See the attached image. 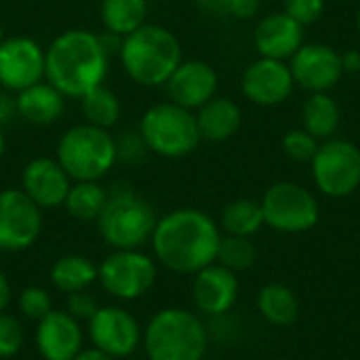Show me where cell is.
I'll list each match as a JSON object with an SVG mask.
<instances>
[{
  "label": "cell",
  "instance_id": "cell-34",
  "mask_svg": "<svg viewBox=\"0 0 360 360\" xmlns=\"http://www.w3.org/2000/svg\"><path fill=\"white\" fill-rule=\"evenodd\" d=\"M196 4L211 15H230L236 19L255 17L262 0H196Z\"/></svg>",
  "mask_w": 360,
  "mask_h": 360
},
{
  "label": "cell",
  "instance_id": "cell-23",
  "mask_svg": "<svg viewBox=\"0 0 360 360\" xmlns=\"http://www.w3.org/2000/svg\"><path fill=\"white\" fill-rule=\"evenodd\" d=\"M97 274H99V268L91 257L70 253V255H61L59 259H55V264L51 266L49 278H51V285L59 293L70 295V293L86 291L89 287H93L97 283Z\"/></svg>",
  "mask_w": 360,
  "mask_h": 360
},
{
  "label": "cell",
  "instance_id": "cell-18",
  "mask_svg": "<svg viewBox=\"0 0 360 360\" xmlns=\"http://www.w3.org/2000/svg\"><path fill=\"white\" fill-rule=\"evenodd\" d=\"M72 188V179L65 169L51 156L32 158L21 171V190L44 211L59 209Z\"/></svg>",
  "mask_w": 360,
  "mask_h": 360
},
{
  "label": "cell",
  "instance_id": "cell-8",
  "mask_svg": "<svg viewBox=\"0 0 360 360\" xmlns=\"http://www.w3.org/2000/svg\"><path fill=\"white\" fill-rule=\"evenodd\" d=\"M97 283L118 302H135L152 291L158 278V264L141 249H116L97 264Z\"/></svg>",
  "mask_w": 360,
  "mask_h": 360
},
{
  "label": "cell",
  "instance_id": "cell-19",
  "mask_svg": "<svg viewBox=\"0 0 360 360\" xmlns=\"http://www.w3.org/2000/svg\"><path fill=\"white\" fill-rule=\"evenodd\" d=\"M192 276V300L198 312L207 316H224L234 308L240 289L236 272L215 262Z\"/></svg>",
  "mask_w": 360,
  "mask_h": 360
},
{
  "label": "cell",
  "instance_id": "cell-12",
  "mask_svg": "<svg viewBox=\"0 0 360 360\" xmlns=\"http://www.w3.org/2000/svg\"><path fill=\"white\" fill-rule=\"evenodd\" d=\"M42 232V209L21 190H0V249L19 253L36 245Z\"/></svg>",
  "mask_w": 360,
  "mask_h": 360
},
{
  "label": "cell",
  "instance_id": "cell-27",
  "mask_svg": "<svg viewBox=\"0 0 360 360\" xmlns=\"http://www.w3.org/2000/svg\"><path fill=\"white\" fill-rule=\"evenodd\" d=\"M110 192L99 181H72L63 209L76 221H97L108 205Z\"/></svg>",
  "mask_w": 360,
  "mask_h": 360
},
{
  "label": "cell",
  "instance_id": "cell-22",
  "mask_svg": "<svg viewBox=\"0 0 360 360\" xmlns=\"http://www.w3.org/2000/svg\"><path fill=\"white\" fill-rule=\"evenodd\" d=\"M200 139L221 143L234 137L243 124V110L230 97H213L194 112Z\"/></svg>",
  "mask_w": 360,
  "mask_h": 360
},
{
  "label": "cell",
  "instance_id": "cell-26",
  "mask_svg": "<svg viewBox=\"0 0 360 360\" xmlns=\"http://www.w3.org/2000/svg\"><path fill=\"white\" fill-rule=\"evenodd\" d=\"M259 314L274 327H291L300 316V300L293 289L281 283L266 285L257 295Z\"/></svg>",
  "mask_w": 360,
  "mask_h": 360
},
{
  "label": "cell",
  "instance_id": "cell-41",
  "mask_svg": "<svg viewBox=\"0 0 360 360\" xmlns=\"http://www.w3.org/2000/svg\"><path fill=\"white\" fill-rule=\"evenodd\" d=\"M72 360H114L112 356H108V354H103L101 350H97V348H82L76 356Z\"/></svg>",
  "mask_w": 360,
  "mask_h": 360
},
{
  "label": "cell",
  "instance_id": "cell-44",
  "mask_svg": "<svg viewBox=\"0 0 360 360\" xmlns=\"http://www.w3.org/2000/svg\"><path fill=\"white\" fill-rule=\"evenodd\" d=\"M4 38H6V36H4V27H2V23H0V44H2Z\"/></svg>",
  "mask_w": 360,
  "mask_h": 360
},
{
  "label": "cell",
  "instance_id": "cell-21",
  "mask_svg": "<svg viewBox=\"0 0 360 360\" xmlns=\"http://www.w3.org/2000/svg\"><path fill=\"white\" fill-rule=\"evenodd\" d=\"M15 97H17V116L34 127H49L57 122L65 110V95L59 93L46 80H40L23 89Z\"/></svg>",
  "mask_w": 360,
  "mask_h": 360
},
{
  "label": "cell",
  "instance_id": "cell-2",
  "mask_svg": "<svg viewBox=\"0 0 360 360\" xmlns=\"http://www.w3.org/2000/svg\"><path fill=\"white\" fill-rule=\"evenodd\" d=\"M44 80L70 99L103 84L110 68L105 40L89 30L61 32L44 49Z\"/></svg>",
  "mask_w": 360,
  "mask_h": 360
},
{
  "label": "cell",
  "instance_id": "cell-3",
  "mask_svg": "<svg viewBox=\"0 0 360 360\" xmlns=\"http://www.w3.org/2000/svg\"><path fill=\"white\" fill-rule=\"evenodd\" d=\"M120 63L127 76L141 86H165L184 61L177 36L158 23H143L120 42Z\"/></svg>",
  "mask_w": 360,
  "mask_h": 360
},
{
  "label": "cell",
  "instance_id": "cell-9",
  "mask_svg": "<svg viewBox=\"0 0 360 360\" xmlns=\"http://www.w3.org/2000/svg\"><path fill=\"white\" fill-rule=\"evenodd\" d=\"M264 224L283 234H302L319 224L321 207L316 196L293 181L270 186L262 198Z\"/></svg>",
  "mask_w": 360,
  "mask_h": 360
},
{
  "label": "cell",
  "instance_id": "cell-17",
  "mask_svg": "<svg viewBox=\"0 0 360 360\" xmlns=\"http://www.w3.org/2000/svg\"><path fill=\"white\" fill-rule=\"evenodd\" d=\"M34 342L42 360H72L84 348V329L65 310L53 308L36 323Z\"/></svg>",
  "mask_w": 360,
  "mask_h": 360
},
{
  "label": "cell",
  "instance_id": "cell-39",
  "mask_svg": "<svg viewBox=\"0 0 360 360\" xmlns=\"http://www.w3.org/2000/svg\"><path fill=\"white\" fill-rule=\"evenodd\" d=\"M342 68H344V74H356V72H360L359 49H350V51L342 53Z\"/></svg>",
  "mask_w": 360,
  "mask_h": 360
},
{
  "label": "cell",
  "instance_id": "cell-13",
  "mask_svg": "<svg viewBox=\"0 0 360 360\" xmlns=\"http://www.w3.org/2000/svg\"><path fill=\"white\" fill-rule=\"evenodd\" d=\"M44 49L30 36H11L0 44V89L21 93L44 80Z\"/></svg>",
  "mask_w": 360,
  "mask_h": 360
},
{
  "label": "cell",
  "instance_id": "cell-43",
  "mask_svg": "<svg viewBox=\"0 0 360 360\" xmlns=\"http://www.w3.org/2000/svg\"><path fill=\"white\" fill-rule=\"evenodd\" d=\"M356 30H359V34H360V6H359V11H356Z\"/></svg>",
  "mask_w": 360,
  "mask_h": 360
},
{
  "label": "cell",
  "instance_id": "cell-28",
  "mask_svg": "<svg viewBox=\"0 0 360 360\" xmlns=\"http://www.w3.org/2000/svg\"><path fill=\"white\" fill-rule=\"evenodd\" d=\"M264 226L262 205L253 198H236L228 202L219 217V228L224 234L232 236H253Z\"/></svg>",
  "mask_w": 360,
  "mask_h": 360
},
{
  "label": "cell",
  "instance_id": "cell-11",
  "mask_svg": "<svg viewBox=\"0 0 360 360\" xmlns=\"http://www.w3.org/2000/svg\"><path fill=\"white\" fill-rule=\"evenodd\" d=\"M86 338L93 348L112 359H127L141 346L143 327L122 306H99L93 319L86 323Z\"/></svg>",
  "mask_w": 360,
  "mask_h": 360
},
{
  "label": "cell",
  "instance_id": "cell-32",
  "mask_svg": "<svg viewBox=\"0 0 360 360\" xmlns=\"http://www.w3.org/2000/svg\"><path fill=\"white\" fill-rule=\"evenodd\" d=\"M25 329L21 321L8 312H0V360L13 359L23 350Z\"/></svg>",
  "mask_w": 360,
  "mask_h": 360
},
{
  "label": "cell",
  "instance_id": "cell-5",
  "mask_svg": "<svg viewBox=\"0 0 360 360\" xmlns=\"http://www.w3.org/2000/svg\"><path fill=\"white\" fill-rule=\"evenodd\" d=\"M158 215L150 200L131 190L129 186H116L103 213L99 215L97 230L99 236L116 249H143L154 234Z\"/></svg>",
  "mask_w": 360,
  "mask_h": 360
},
{
  "label": "cell",
  "instance_id": "cell-35",
  "mask_svg": "<svg viewBox=\"0 0 360 360\" xmlns=\"http://www.w3.org/2000/svg\"><path fill=\"white\" fill-rule=\"evenodd\" d=\"M327 8V0H283V13H287L297 23L312 25L316 23Z\"/></svg>",
  "mask_w": 360,
  "mask_h": 360
},
{
  "label": "cell",
  "instance_id": "cell-31",
  "mask_svg": "<svg viewBox=\"0 0 360 360\" xmlns=\"http://www.w3.org/2000/svg\"><path fill=\"white\" fill-rule=\"evenodd\" d=\"M17 306H19V312L23 319L38 323L53 310V300L44 287L30 285V287L21 289V293L17 297Z\"/></svg>",
  "mask_w": 360,
  "mask_h": 360
},
{
  "label": "cell",
  "instance_id": "cell-42",
  "mask_svg": "<svg viewBox=\"0 0 360 360\" xmlns=\"http://www.w3.org/2000/svg\"><path fill=\"white\" fill-rule=\"evenodd\" d=\"M4 148H6V141H4V135H2V127H0V160L4 156Z\"/></svg>",
  "mask_w": 360,
  "mask_h": 360
},
{
  "label": "cell",
  "instance_id": "cell-24",
  "mask_svg": "<svg viewBox=\"0 0 360 360\" xmlns=\"http://www.w3.org/2000/svg\"><path fill=\"white\" fill-rule=\"evenodd\" d=\"M304 129L319 141L335 137L342 124V110L329 93H310L302 108Z\"/></svg>",
  "mask_w": 360,
  "mask_h": 360
},
{
  "label": "cell",
  "instance_id": "cell-14",
  "mask_svg": "<svg viewBox=\"0 0 360 360\" xmlns=\"http://www.w3.org/2000/svg\"><path fill=\"white\" fill-rule=\"evenodd\" d=\"M293 80L308 93H329L344 76L342 53L323 42H304L289 61Z\"/></svg>",
  "mask_w": 360,
  "mask_h": 360
},
{
  "label": "cell",
  "instance_id": "cell-30",
  "mask_svg": "<svg viewBox=\"0 0 360 360\" xmlns=\"http://www.w3.org/2000/svg\"><path fill=\"white\" fill-rule=\"evenodd\" d=\"M215 262L226 266L232 272H243V270H249L257 262V249L249 236L224 234Z\"/></svg>",
  "mask_w": 360,
  "mask_h": 360
},
{
  "label": "cell",
  "instance_id": "cell-16",
  "mask_svg": "<svg viewBox=\"0 0 360 360\" xmlns=\"http://www.w3.org/2000/svg\"><path fill=\"white\" fill-rule=\"evenodd\" d=\"M217 84L219 76L211 63L200 59H188L175 68L171 78L165 82V89L169 101L190 112H196L217 95Z\"/></svg>",
  "mask_w": 360,
  "mask_h": 360
},
{
  "label": "cell",
  "instance_id": "cell-25",
  "mask_svg": "<svg viewBox=\"0 0 360 360\" xmlns=\"http://www.w3.org/2000/svg\"><path fill=\"white\" fill-rule=\"evenodd\" d=\"M99 17L110 36L124 38L146 23L148 0H101Z\"/></svg>",
  "mask_w": 360,
  "mask_h": 360
},
{
  "label": "cell",
  "instance_id": "cell-38",
  "mask_svg": "<svg viewBox=\"0 0 360 360\" xmlns=\"http://www.w3.org/2000/svg\"><path fill=\"white\" fill-rule=\"evenodd\" d=\"M13 118H17V97L15 93L0 91V127L8 124Z\"/></svg>",
  "mask_w": 360,
  "mask_h": 360
},
{
  "label": "cell",
  "instance_id": "cell-6",
  "mask_svg": "<svg viewBox=\"0 0 360 360\" xmlns=\"http://www.w3.org/2000/svg\"><path fill=\"white\" fill-rule=\"evenodd\" d=\"M55 152L72 181H101L118 162L116 137L89 122L70 127L59 137Z\"/></svg>",
  "mask_w": 360,
  "mask_h": 360
},
{
  "label": "cell",
  "instance_id": "cell-37",
  "mask_svg": "<svg viewBox=\"0 0 360 360\" xmlns=\"http://www.w3.org/2000/svg\"><path fill=\"white\" fill-rule=\"evenodd\" d=\"M116 152H118V160H124V162H139L141 156L148 152L139 131L133 133V131H127L122 133L120 137H116Z\"/></svg>",
  "mask_w": 360,
  "mask_h": 360
},
{
  "label": "cell",
  "instance_id": "cell-1",
  "mask_svg": "<svg viewBox=\"0 0 360 360\" xmlns=\"http://www.w3.org/2000/svg\"><path fill=\"white\" fill-rule=\"evenodd\" d=\"M219 224L200 209H175L158 217L152 234V257L162 268L177 274H196L215 264L219 243Z\"/></svg>",
  "mask_w": 360,
  "mask_h": 360
},
{
  "label": "cell",
  "instance_id": "cell-20",
  "mask_svg": "<svg viewBox=\"0 0 360 360\" xmlns=\"http://www.w3.org/2000/svg\"><path fill=\"white\" fill-rule=\"evenodd\" d=\"M304 30L306 27L287 13H270L257 23L253 44L259 57L287 61L304 44Z\"/></svg>",
  "mask_w": 360,
  "mask_h": 360
},
{
  "label": "cell",
  "instance_id": "cell-4",
  "mask_svg": "<svg viewBox=\"0 0 360 360\" xmlns=\"http://www.w3.org/2000/svg\"><path fill=\"white\" fill-rule=\"evenodd\" d=\"M141 346L148 360H202L209 350V329L186 308H162L143 327Z\"/></svg>",
  "mask_w": 360,
  "mask_h": 360
},
{
  "label": "cell",
  "instance_id": "cell-15",
  "mask_svg": "<svg viewBox=\"0 0 360 360\" xmlns=\"http://www.w3.org/2000/svg\"><path fill=\"white\" fill-rule=\"evenodd\" d=\"M240 89L251 103L262 108H274L291 97L295 80L287 61L259 57L245 68Z\"/></svg>",
  "mask_w": 360,
  "mask_h": 360
},
{
  "label": "cell",
  "instance_id": "cell-36",
  "mask_svg": "<svg viewBox=\"0 0 360 360\" xmlns=\"http://www.w3.org/2000/svg\"><path fill=\"white\" fill-rule=\"evenodd\" d=\"M97 308H99V304H97V300L89 293V289L86 291H76V293H70V295H65V312L72 316V319H76L78 323H89L91 319H93V314L97 312Z\"/></svg>",
  "mask_w": 360,
  "mask_h": 360
},
{
  "label": "cell",
  "instance_id": "cell-7",
  "mask_svg": "<svg viewBox=\"0 0 360 360\" xmlns=\"http://www.w3.org/2000/svg\"><path fill=\"white\" fill-rule=\"evenodd\" d=\"M139 135L148 152L162 158H184L202 141L194 112L173 101L148 108L139 120Z\"/></svg>",
  "mask_w": 360,
  "mask_h": 360
},
{
  "label": "cell",
  "instance_id": "cell-29",
  "mask_svg": "<svg viewBox=\"0 0 360 360\" xmlns=\"http://www.w3.org/2000/svg\"><path fill=\"white\" fill-rule=\"evenodd\" d=\"M80 112L84 116V122L110 131L120 118V99L112 89L99 84L80 97Z\"/></svg>",
  "mask_w": 360,
  "mask_h": 360
},
{
  "label": "cell",
  "instance_id": "cell-10",
  "mask_svg": "<svg viewBox=\"0 0 360 360\" xmlns=\"http://www.w3.org/2000/svg\"><path fill=\"white\" fill-rule=\"evenodd\" d=\"M310 165L316 188L329 198H346L360 188V148L348 139L321 141Z\"/></svg>",
  "mask_w": 360,
  "mask_h": 360
},
{
  "label": "cell",
  "instance_id": "cell-40",
  "mask_svg": "<svg viewBox=\"0 0 360 360\" xmlns=\"http://www.w3.org/2000/svg\"><path fill=\"white\" fill-rule=\"evenodd\" d=\"M11 297H13L11 283H8L6 274L0 270V312H6V308H8V304H11Z\"/></svg>",
  "mask_w": 360,
  "mask_h": 360
},
{
  "label": "cell",
  "instance_id": "cell-33",
  "mask_svg": "<svg viewBox=\"0 0 360 360\" xmlns=\"http://www.w3.org/2000/svg\"><path fill=\"white\" fill-rule=\"evenodd\" d=\"M319 139H314L306 129H291L283 137L285 154L295 162H310L319 150Z\"/></svg>",
  "mask_w": 360,
  "mask_h": 360
}]
</instances>
